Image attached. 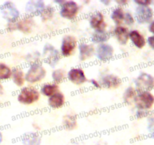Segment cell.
Here are the masks:
<instances>
[{
  "label": "cell",
  "instance_id": "cell-15",
  "mask_svg": "<svg viewBox=\"0 0 154 145\" xmlns=\"http://www.w3.org/2000/svg\"><path fill=\"white\" fill-rule=\"evenodd\" d=\"M79 59L81 61H87L95 54V47L93 44L82 42L78 45Z\"/></svg>",
  "mask_w": 154,
  "mask_h": 145
},
{
  "label": "cell",
  "instance_id": "cell-11",
  "mask_svg": "<svg viewBox=\"0 0 154 145\" xmlns=\"http://www.w3.org/2000/svg\"><path fill=\"white\" fill-rule=\"evenodd\" d=\"M67 78L75 85H81L87 82V76L84 69L78 67L71 69L67 73Z\"/></svg>",
  "mask_w": 154,
  "mask_h": 145
},
{
  "label": "cell",
  "instance_id": "cell-3",
  "mask_svg": "<svg viewBox=\"0 0 154 145\" xmlns=\"http://www.w3.org/2000/svg\"><path fill=\"white\" fill-rule=\"evenodd\" d=\"M0 13L8 23H16L20 17V11L11 1H6L1 5Z\"/></svg>",
  "mask_w": 154,
  "mask_h": 145
},
{
  "label": "cell",
  "instance_id": "cell-27",
  "mask_svg": "<svg viewBox=\"0 0 154 145\" xmlns=\"http://www.w3.org/2000/svg\"><path fill=\"white\" fill-rule=\"evenodd\" d=\"M12 69L6 63L0 62V82L10 79L11 77Z\"/></svg>",
  "mask_w": 154,
  "mask_h": 145
},
{
  "label": "cell",
  "instance_id": "cell-23",
  "mask_svg": "<svg viewBox=\"0 0 154 145\" xmlns=\"http://www.w3.org/2000/svg\"><path fill=\"white\" fill-rule=\"evenodd\" d=\"M59 89H60V88L57 84L54 82H48L42 85L39 92L43 95L49 98V97L52 96L53 95L58 92Z\"/></svg>",
  "mask_w": 154,
  "mask_h": 145
},
{
  "label": "cell",
  "instance_id": "cell-16",
  "mask_svg": "<svg viewBox=\"0 0 154 145\" xmlns=\"http://www.w3.org/2000/svg\"><path fill=\"white\" fill-rule=\"evenodd\" d=\"M45 2L41 0H32L27 2L25 6V11L28 16L40 14L45 7Z\"/></svg>",
  "mask_w": 154,
  "mask_h": 145
},
{
  "label": "cell",
  "instance_id": "cell-12",
  "mask_svg": "<svg viewBox=\"0 0 154 145\" xmlns=\"http://www.w3.org/2000/svg\"><path fill=\"white\" fill-rule=\"evenodd\" d=\"M90 27L95 30H105L107 24L105 22V17L101 11H95L89 18Z\"/></svg>",
  "mask_w": 154,
  "mask_h": 145
},
{
  "label": "cell",
  "instance_id": "cell-22",
  "mask_svg": "<svg viewBox=\"0 0 154 145\" xmlns=\"http://www.w3.org/2000/svg\"><path fill=\"white\" fill-rule=\"evenodd\" d=\"M21 142L23 145H41L42 137L37 133H29L22 137Z\"/></svg>",
  "mask_w": 154,
  "mask_h": 145
},
{
  "label": "cell",
  "instance_id": "cell-28",
  "mask_svg": "<svg viewBox=\"0 0 154 145\" xmlns=\"http://www.w3.org/2000/svg\"><path fill=\"white\" fill-rule=\"evenodd\" d=\"M54 13H55V8L51 5H47L45 6V8L42 10V11L41 12L39 15H40L41 19L43 22H47V21L52 19Z\"/></svg>",
  "mask_w": 154,
  "mask_h": 145
},
{
  "label": "cell",
  "instance_id": "cell-13",
  "mask_svg": "<svg viewBox=\"0 0 154 145\" xmlns=\"http://www.w3.org/2000/svg\"><path fill=\"white\" fill-rule=\"evenodd\" d=\"M99 82L105 89H117L122 84V79L114 74H105L102 76Z\"/></svg>",
  "mask_w": 154,
  "mask_h": 145
},
{
  "label": "cell",
  "instance_id": "cell-5",
  "mask_svg": "<svg viewBox=\"0 0 154 145\" xmlns=\"http://www.w3.org/2000/svg\"><path fill=\"white\" fill-rule=\"evenodd\" d=\"M42 55L45 63L51 67H55L61 59V54L59 50L50 43H46L43 48Z\"/></svg>",
  "mask_w": 154,
  "mask_h": 145
},
{
  "label": "cell",
  "instance_id": "cell-30",
  "mask_svg": "<svg viewBox=\"0 0 154 145\" xmlns=\"http://www.w3.org/2000/svg\"><path fill=\"white\" fill-rule=\"evenodd\" d=\"M147 131L151 137L154 138V116H148L147 118Z\"/></svg>",
  "mask_w": 154,
  "mask_h": 145
},
{
  "label": "cell",
  "instance_id": "cell-25",
  "mask_svg": "<svg viewBox=\"0 0 154 145\" xmlns=\"http://www.w3.org/2000/svg\"><path fill=\"white\" fill-rule=\"evenodd\" d=\"M63 125L66 130H73L78 125L77 118L75 115L67 114L63 117Z\"/></svg>",
  "mask_w": 154,
  "mask_h": 145
},
{
  "label": "cell",
  "instance_id": "cell-9",
  "mask_svg": "<svg viewBox=\"0 0 154 145\" xmlns=\"http://www.w3.org/2000/svg\"><path fill=\"white\" fill-rule=\"evenodd\" d=\"M154 15L153 10L150 6H138L135 8L134 18L139 24H148L153 20Z\"/></svg>",
  "mask_w": 154,
  "mask_h": 145
},
{
  "label": "cell",
  "instance_id": "cell-17",
  "mask_svg": "<svg viewBox=\"0 0 154 145\" xmlns=\"http://www.w3.org/2000/svg\"><path fill=\"white\" fill-rule=\"evenodd\" d=\"M112 35L115 37L118 43L122 45H126L129 39V31L125 26H117L113 30Z\"/></svg>",
  "mask_w": 154,
  "mask_h": 145
},
{
  "label": "cell",
  "instance_id": "cell-8",
  "mask_svg": "<svg viewBox=\"0 0 154 145\" xmlns=\"http://www.w3.org/2000/svg\"><path fill=\"white\" fill-rule=\"evenodd\" d=\"M78 45V40L72 35H66L62 39L60 54L63 57H70L75 52Z\"/></svg>",
  "mask_w": 154,
  "mask_h": 145
},
{
  "label": "cell",
  "instance_id": "cell-2",
  "mask_svg": "<svg viewBox=\"0 0 154 145\" xmlns=\"http://www.w3.org/2000/svg\"><path fill=\"white\" fill-rule=\"evenodd\" d=\"M40 98V92L34 86L22 88L17 95V101L23 105H31Z\"/></svg>",
  "mask_w": 154,
  "mask_h": 145
},
{
  "label": "cell",
  "instance_id": "cell-21",
  "mask_svg": "<svg viewBox=\"0 0 154 145\" xmlns=\"http://www.w3.org/2000/svg\"><path fill=\"white\" fill-rule=\"evenodd\" d=\"M12 81L14 83L15 85L18 87H22L25 83V73L23 70L20 67H15L12 69L11 77Z\"/></svg>",
  "mask_w": 154,
  "mask_h": 145
},
{
  "label": "cell",
  "instance_id": "cell-36",
  "mask_svg": "<svg viewBox=\"0 0 154 145\" xmlns=\"http://www.w3.org/2000/svg\"><path fill=\"white\" fill-rule=\"evenodd\" d=\"M116 3L118 5V7H123V6L126 5L128 4V2L126 0H119V1H116Z\"/></svg>",
  "mask_w": 154,
  "mask_h": 145
},
{
  "label": "cell",
  "instance_id": "cell-26",
  "mask_svg": "<svg viewBox=\"0 0 154 145\" xmlns=\"http://www.w3.org/2000/svg\"><path fill=\"white\" fill-rule=\"evenodd\" d=\"M137 93H138V92H137L136 89H135V88L132 87V86L128 87L127 89L125 90V92H123V102L126 103V104H132V103H134V100H135V97H136Z\"/></svg>",
  "mask_w": 154,
  "mask_h": 145
},
{
  "label": "cell",
  "instance_id": "cell-14",
  "mask_svg": "<svg viewBox=\"0 0 154 145\" xmlns=\"http://www.w3.org/2000/svg\"><path fill=\"white\" fill-rule=\"evenodd\" d=\"M35 23L34 19L31 16H26L25 18H20L16 22L17 30H19L24 34H29L32 32V29L34 27Z\"/></svg>",
  "mask_w": 154,
  "mask_h": 145
},
{
  "label": "cell",
  "instance_id": "cell-6",
  "mask_svg": "<svg viewBox=\"0 0 154 145\" xmlns=\"http://www.w3.org/2000/svg\"><path fill=\"white\" fill-rule=\"evenodd\" d=\"M135 85L138 92H150L154 89V77L147 72H142L135 79Z\"/></svg>",
  "mask_w": 154,
  "mask_h": 145
},
{
  "label": "cell",
  "instance_id": "cell-20",
  "mask_svg": "<svg viewBox=\"0 0 154 145\" xmlns=\"http://www.w3.org/2000/svg\"><path fill=\"white\" fill-rule=\"evenodd\" d=\"M48 105L52 109H59L63 107L66 103L65 96L63 93L58 92L49 97L48 100Z\"/></svg>",
  "mask_w": 154,
  "mask_h": 145
},
{
  "label": "cell",
  "instance_id": "cell-34",
  "mask_svg": "<svg viewBox=\"0 0 154 145\" xmlns=\"http://www.w3.org/2000/svg\"><path fill=\"white\" fill-rule=\"evenodd\" d=\"M134 2L138 6H150L151 1H134Z\"/></svg>",
  "mask_w": 154,
  "mask_h": 145
},
{
  "label": "cell",
  "instance_id": "cell-32",
  "mask_svg": "<svg viewBox=\"0 0 154 145\" xmlns=\"http://www.w3.org/2000/svg\"><path fill=\"white\" fill-rule=\"evenodd\" d=\"M135 116L137 119H143V118L148 117L149 116V112L146 111V110H138L136 113H135Z\"/></svg>",
  "mask_w": 154,
  "mask_h": 145
},
{
  "label": "cell",
  "instance_id": "cell-39",
  "mask_svg": "<svg viewBox=\"0 0 154 145\" xmlns=\"http://www.w3.org/2000/svg\"><path fill=\"white\" fill-rule=\"evenodd\" d=\"M101 2L103 3V4H105V5H108L111 4V2L110 1H106V0H102V1H100Z\"/></svg>",
  "mask_w": 154,
  "mask_h": 145
},
{
  "label": "cell",
  "instance_id": "cell-31",
  "mask_svg": "<svg viewBox=\"0 0 154 145\" xmlns=\"http://www.w3.org/2000/svg\"><path fill=\"white\" fill-rule=\"evenodd\" d=\"M135 18L134 16L130 13V12H125V17H124V23L127 26H132L133 25L134 23H135Z\"/></svg>",
  "mask_w": 154,
  "mask_h": 145
},
{
  "label": "cell",
  "instance_id": "cell-10",
  "mask_svg": "<svg viewBox=\"0 0 154 145\" xmlns=\"http://www.w3.org/2000/svg\"><path fill=\"white\" fill-rule=\"evenodd\" d=\"M96 55L98 60L100 61H109L114 55V47L108 43L100 44L96 48Z\"/></svg>",
  "mask_w": 154,
  "mask_h": 145
},
{
  "label": "cell",
  "instance_id": "cell-33",
  "mask_svg": "<svg viewBox=\"0 0 154 145\" xmlns=\"http://www.w3.org/2000/svg\"><path fill=\"white\" fill-rule=\"evenodd\" d=\"M147 43L148 44V45L150 46V48H151L152 50H154V35H152V36H150L147 39Z\"/></svg>",
  "mask_w": 154,
  "mask_h": 145
},
{
  "label": "cell",
  "instance_id": "cell-4",
  "mask_svg": "<svg viewBox=\"0 0 154 145\" xmlns=\"http://www.w3.org/2000/svg\"><path fill=\"white\" fill-rule=\"evenodd\" d=\"M134 104L138 110L149 111L154 105V95L150 92H138Z\"/></svg>",
  "mask_w": 154,
  "mask_h": 145
},
{
  "label": "cell",
  "instance_id": "cell-19",
  "mask_svg": "<svg viewBox=\"0 0 154 145\" xmlns=\"http://www.w3.org/2000/svg\"><path fill=\"white\" fill-rule=\"evenodd\" d=\"M111 34L108 31L105 30H95L92 34L91 38V42L94 44H100L105 43L109 40L111 38Z\"/></svg>",
  "mask_w": 154,
  "mask_h": 145
},
{
  "label": "cell",
  "instance_id": "cell-35",
  "mask_svg": "<svg viewBox=\"0 0 154 145\" xmlns=\"http://www.w3.org/2000/svg\"><path fill=\"white\" fill-rule=\"evenodd\" d=\"M90 82H91L92 85L94 88H96V89H100V88H102L100 82H99V81H98V80L91 79L90 80Z\"/></svg>",
  "mask_w": 154,
  "mask_h": 145
},
{
  "label": "cell",
  "instance_id": "cell-37",
  "mask_svg": "<svg viewBox=\"0 0 154 145\" xmlns=\"http://www.w3.org/2000/svg\"><path fill=\"white\" fill-rule=\"evenodd\" d=\"M148 30L150 33H151L152 34L154 35V20L153 21H152L150 23V24H149Z\"/></svg>",
  "mask_w": 154,
  "mask_h": 145
},
{
  "label": "cell",
  "instance_id": "cell-1",
  "mask_svg": "<svg viewBox=\"0 0 154 145\" xmlns=\"http://www.w3.org/2000/svg\"><path fill=\"white\" fill-rule=\"evenodd\" d=\"M47 70L40 61L30 64L25 73V80L30 84L40 82L46 76Z\"/></svg>",
  "mask_w": 154,
  "mask_h": 145
},
{
  "label": "cell",
  "instance_id": "cell-24",
  "mask_svg": "<svg viewBox=\"0 0 154 145\" xmlns=\"http://www.w3.org/2000/svg\"><path fill=\"white\" fill-rule=\"evenodd\" d=\"M125 12L121 7H116L111 11V18L117 26H120L123 23Z\"/></svg>",
  "mask_w": 154,
  "mask_h": 145
},
{
  "label": "cell",
  "instance_id": "cell-29",
  "mask_svg": "<svg viewBox=\"0 0 154 145\" xmlns=\"http://www.w3.org/2000/svg\"><path fill=\"white\" fill-rule=\"evenodd\" d=\"M51 77L54 83L59 85L60 83L63 82L66 79V71L63 69H54L51 74Z\"/></svg>",
  "mask_w": 154,
  "mask_h": 145
},
{
  "label": "cell",
  "instance_id": "cell-7",
  "mask_svg": "<svg viewBox=\"0 0 154 145\" xmlns=\"http://www.w3.org/2000/svg\"><path fill=\"white\" fill-rule=\"evenodd\" d=\"M79 13V5L75 1H65L60 5V14L63 18L69 21L75 20Z\"/></svg>",
  "mask_w": 154,
  "mask_h": 145
},
{
  "label": "cell",
  "instance_id": "cell-18",
  "mask_svg": "<svg viewBox=\"0 0 154 145\" xmlns=\"http://www.w3.org/2000/svg\"><path fill=\"white\" fill-rule=\"evenodd\" d=\"M129 39H130L132 45L139 49L144 48L147 43L144 36L137 30H132L129 31Z\"/></svg>",
  "mask_w": 154,
  "mask_h": 145
},
{
  "label": "cell",
  "instance_id": "cell-38",
  "mask_svg": "<svg viewBox=\"0 0 154 145\" xmlns=\"http://www.w3.org/2000/svg\"><path fill=\"white\" fill-rule=\"evenodd\" d=\"M4 87H3L2 84L1 82H0V97L2 96V95L4 94Z\"/></svg>",
  "mask_w": 154,
  "mask_h": 145
}]
</instances>
